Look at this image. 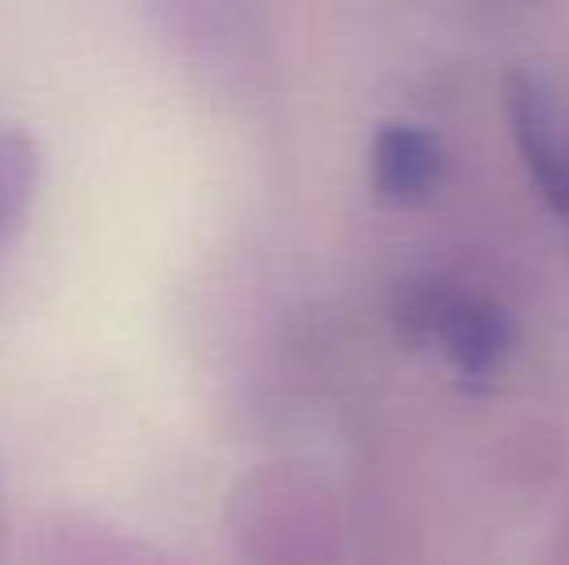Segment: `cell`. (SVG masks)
I'll list each match as a JSON object with an SVG mask.
<instances>
[{"label": "cell", "mask_w": 569, "mask_h": 565, "mask_svg": "<svg viewBox=\"0 0 569 565\" xmlns=\"http://www.w3.org/2000/svg\"><path fill=\"white\" fill-rule=\"evenodd\" d=\"M442 143L411 121H388L372 137V182L383 198L415 202L442 179Z\"/></svg>", "instance_id": "3957f363"}, {"label": "cell", "mask_w": 569, "mask_h": 565, "mask_svg": "<svg viewBox=\"0 0 569 565\" xmlns=\"http://www.w3.org/2000/svg\"><path fill=\"white\" fill-rule=\"evenodd\" d=\"M399 330L430 337L465 380H485L511 353V322L500 302L453 286H419L403 299Z\"/></svg>", "instance_id": "6da1fadb"}, {"label": "cell", "mask_w": 569, "mask_h": 565, "mask_svg": "<svg viewBox=\"0 0 569 565\" xmlns=\"http://www.w3.org/2000/svg\"><path fill=\"white\" fill-rule=\"evenodd\" d=\"M511 140L523 155L539 194L558 218L569 221V129L550 90L527 70H511L503 82Z\"/></svg>", "instance_id": "7a4b0ae2"}]
</instances>
